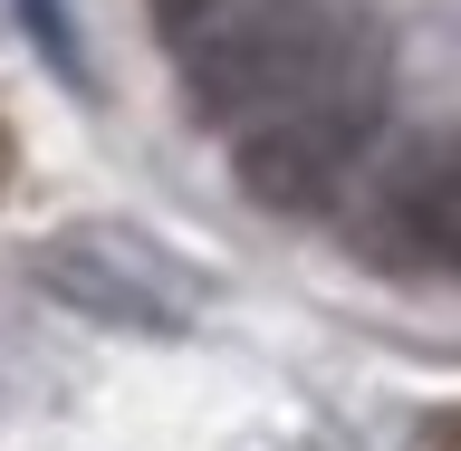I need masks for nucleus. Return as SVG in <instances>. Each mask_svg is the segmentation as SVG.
Here are the masks:
<instances>
[{
    "instance_id": "20e7f679",
    "label": "nucleus",
    "mask_w": 461,
    "mask_h": 451,
    "mask_svg": "<svg viewBox=\"0 0 461 451\" xmlns=\"http://www.w3.org/2000/svg\"><path fill=\"white\" fill-rule=\"evenodd\" d=\"M240 10H250V0H154V29H164V49L183 58V49H202L212 29H230Z\"/></svg>"
},
{
    "instance_id": "0eeeda50",
    "label": "nucleus",
    "mask_w": 461,
    "mask_h": 451,
    "mask_svg": "<svg viewBox=\"0 0 461 451\" xmlns=\"http://www.w3.org/2000/svg\"><path fill=\"white\" fill-rule=\"evenodd\" d=\"M10 173H20V144H10V125H0V193H10Z\"/></svg>"
},
{
    "instance_id": "7ed1b4c3",
    "label": "nucleus",
    "mask_w": 461,
    "mask_h": 451,
    "mask_svg": "<svg viewBox=\"0 0 461 451\" xmlns=\"http://www.w3.org/2000/svg\"><path fill=\"white\" fill-rule=\"evenodd\" d=\"M356 250L394 279H461V125L413 135L356 193Z\"/></svg>"
},
{
    "instance_id": "423d86ee",
    "label": "nucleus",
    "mask_w": 461,
    "mask_h": 451,
    "mask_svg": "<svg viewBox=\"0 0 461 451\" xmlns=\"http://www.w3.org/2000/svg\"><path fill=\"white\" fill-rule=\"evenodd\" d=\"M413 451H461V403H452V413H423V432H413Z\"/></svg>"
},
{
    "instance_id": "39448f33",
    "label": "nucleus",
    "mask_w": 461,
    "mask_h": 451,
    "mask_svg": "<svg viewBox=\"0 0 461 451\" xmlns=\"http://www.w3.org/2000/svg\"><path fill=\"white\" fill-rule=\"evenodd\" d=\"M29 10V29H39V49L58 58V77H77V29H68V10H58V0H20Z\"/></svg>"
},
{
    "instance_id": "f257e3e1",
    "label": "nucleus",
    "mask_w": 461,
    "mask_h": 451,
    "mask_svg": "<svg viewBox=\"0 0 461 451\" xmlns=\"http://www.w3.org/2000/svg\"><path fill=\"white\" fill-rule=\"evenodd\" d=\"M384 39H375L356 10H327L308 68L269 96V106L230 135V173L259 212L279 221H308L356 183V164L375 154V125H384Z\"/></svg>"
},
{
    "instance_id": "f03ea898",
    "label": "nucleus",
    "mask_w": 461,
    "mask_h": 451,
    "mask_svg": "<svg viewBox=\"0 0 461 451\" xmlns=\"http://www.w3.org/2000/svg\"><path fill=\"white\" fill-rule=\"evenodd\" d=\"M29 279L49 288L58 308L125 327V337H183L202 317V279L135 221H68L29 250Z\"/></svg>"
}]
</instances>
